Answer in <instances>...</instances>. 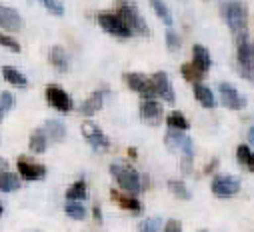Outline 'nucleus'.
<instances>
[{"mask_svg":"<svg viewBox=\"0 0 254 232\" xmlns=\"http://www.w3.org/2000/svg\"><path fill=\"white\" fill-rule=\"evenodd\" d=\"M40 2H42V6H44L50 14H54V16H62V14H64V6H62L60 0H40Z\"/></svg>","mask_w":254,"mask_h":232,"instance_id":"obj_31","label":"nucleus"},{"mask_svg":"<svg viewBox=\"0 0 254 232\" xmlns=\"http://www.w3.org/2000/svg\"><path fill=\"white\" fill-rule=\"evenodd\" d=\"M218 90H220L222 104H224L226 108H230V110H240V108L246 104V100L238 94V90H236L232 84H228V82H220Z\"/></svg>","mask_w":254,"mask_h":232,"instance_id":"obj_13","label":"nucleus"},{"mask_svg":"<svg viewBox=\"0 0 254 232\" xmlns=\"http://www.w3.org/2000/svg\"><path fill=\"white\" fill-rule=\"evenodd\" d=\"M198 232H206V230H198Z\"/></svg>","mask_w":254,"mask_h":232,"instance_id":"obj_44","label":"nucleus"},{"mask_svg":"<svg viewBox=\"0 0 254 232\" xmlns=\"http://www.w3.org/2000/svg\"><path fill=\"white\" fill-rule=\"evenodd\" d=\"M96 20L102 26V30H106L108 34H112L116 38H130L134 34V30L120 18L118 12H100L96 16Z\"/></svg>","mask_w":254,"mask_h":232,"instance_id":"obj_4","label":"nucleus"},{"mask_svg":"<svg viewBox=\"0 0 254 232\" xmlns=\"http://www.w3.org/2000/svg\"><path fill=\"white\" fill-rule=\"evenodd\" d=\"M222 16L228 24V28L240 36V34H246V28H248V10H246V4L244 2H238V0H230L222 6Z\"/></svg>","mask_w":254,"mask_h":232,"instance_id":"obj_1","label":"nucleus"},{"mask_svg":"<svg viewBox=\"0 0 254 232\" xmlns=\"http://www.w3.org/2000/svg\"><path fill=\"white\" fill-rule=\"evenodd\" d=\"M14 94L12 92H8V90H4V92H0V108H2L4 112H8V110H12L14 108Z\"/></svg>","mask_w":254,"mask_h":232,"instance_id":"obj_34","label":"nucleus"},{"mask_svg":"<svg viewBox=\"0 0 254 232\" xmlns=\"http://www.w3.org/2000/svg\"><path fill=\"white\" fill-rule=\"evenodd\" d=\"M46 146H48V136H46L44 128H36V130H32L30 140H28V148H30V152H34V154H42V152L46 150Z\"/></svg>","mask_w":254,"mask_h":232,"instance_id":"obj_19","label":"nucleus"},{"mask_svg":"<svg viewBox=\"0 0 254 232\" xmlns=\"http://www.w3.org/2000/svg\"><path fill=\"white\" fill-rule=\"evenodd\" d=\"M166 46H168L170 52H176V50L180 48V36H178L172 28L166 30Z\"/></svg>","mask_w":254,"mask_h":232,"instance_id":"obj_35","label":"nucleus"},{"mask_svg":"<svg viewBox=\"0 0 254 232\" xmlns=\"http://www.w3.org/2000/svg\"><path fill=\"white\" fill-rule=\"evenodd\" d=\"M2 76H4V80H6L8 84L18 86V88H24V86L28 84L26 76H24L20 70H16L14 66H4V68H2Z\"/></svg>","mask_w":254,"mask_h":232,"instance_id":"obj_23","label":"nucleus"},{"mask_svg":"<svg viewBox=\"0 0 254 232\" xmlns=\"http://www.w3.org/2000/svg\"><path fill=\"white\" fill-rule=\"evenodd\" d=\"M182 76H184L186 82H194V84H198V82L202 80L204 72H202L194 62H186V64H182Z\"/></svg>","mask_w":254,"mask_h":232,"instance_id":"obj_26","label":"nucleus"},{"mask_svg":"<svg viewBox=\"0 0 254 232\" xmlns=\"http://www.w3.org/2000/svg\"><path fill=\"white\" fill-rule=\"evenodd\" d=\"M216 164H218V160H212L210 164H206V168H204V172H206V174H208V172H212V170L216 168Z\"/></svg>","mask_w":254,"mask_h":232,"instance_id":"obj_40","label":"nucleus"},{"mask_svg":"<svg viewBox=\"0 0 254 232\" xmlns=\"http://www.w3.org/2000/svg\"><path fill=\"white\" fill-rule=\"evenodd\" d=\"M92 214H94V220H96V222H102V210H100L98 204L92 208Z\"/></svg>","mask_w":254,"mask_h":232,"instance_id":"obj_38","label":"nucleus"},{"mask_svg":"<svg viewBox=\"0 0 254 232\" xmlns=\"http://www.w3.org/2000/svg\"><path fill=\"white\" fill-rule=\"evenodd\" d=\"M102 102H104V92H92L82 104H80V114H84V116H92V114H96L100 108H102Z\"/></svg>","mask_w":254,"mask_h":232,"instance_id":"obj_16","label":"nucleus"},{"mask_svg":"<svg viewBox=\"0 0 254 232\" xmlns=\"http://www.w3.org/2000/svg\"><path fill=\"white\" fill-rule=\"evenodd\" d=\"M210 188H212L214 196H218V198H230V196H234V194L240 192V180L236 176H224V174H222V176H216L212 180Z\"/></svg>","mask_w":254,"mask_h":232,"instance_id":"obj_8","label":"nucleus"},{"mask_svg":"<svg viewBox=\"0 0 254 232\" xmlns=\"http://www.w3.org/2000/svg\"><path fill=\"white\" fill-rule=\"evenodd\" d=\"M236 160H238L246 170L254 172V152H252L246 144H240V146L236 148Z\"/></svg>","mask_w":254,"mask_h":232,"instance_id":"obj_24","label":"nucleus"},{"mask_svg":"<svg viewBox=\"0 0 254 232\" xmlns=\"http://www.w3.org/2000/svg\"><path fill=\"white\" fill-rule=\"evenodd\" d=\"M8 168H10V166H8V160L0 156V172H4V170H8Z\"/></svg>","mask_w":254,"mask_h":232,"instance_id":"obj_39","label":"nucleus"},{"mask_svg":"<svg viewBox=\"0 0 254 232\" xmlns=\"http://www.w3.org/2000/svg\"><path fill=\"white\" fill-rule=\"evenodd\" d=\"M248 140H250V142L254 144V126H252V128L248 130Z\"/></svg>","mask_w":254,"mask_h":232,"instance_id":"obj_41","label":"nucleus"},{"mask_svg":"<svg viewBox=\"0 0 254 232\" xmlns=\"http://www.w3.org/2000/svg\"><path fill=\"white\" fill-rule=\"evenodd\" d=\"M110 196L118 202V206H122L124 210H132V212H140V200L136 198V196H132V194H122V192H118V190H112L110 192Z\"/></svg>","mask_w":254,"mask_h":232,"instance_id":"obj_17","label":"nucleus"},{"mask_svg":"<svg viewBox=\"0 0 254 232\" xmlns=\"http://www.w3.org/2000/svg\"><path fill=\"white\" fill-rule=\"evenodd\" d=\"M44 132H46V136H48L50 140L62 142V140H64V136H66V126L62 124L60 120H46Z\"/></svg>","mask_w":254,"mask_h":232,"instance_id":"obj_21","label":"nucleus"},{"mask_svg":"<svg viewBox=\"0 0 254 232\" xmlns=\"http://www.w3.org/2000/svg\"><path fill=\"white\" fill-rule=\"evenodd\" d=\"M16 168H18V174L24 178V180H28V182H32V180H42L44 176H46V166H42V164H38V162H32L30 158H26V156H20L18 160H16Z\"/></svg>","mask_w":254,"mask_h":232,"instance_id":"obj_9","label":"nucleus"},{"mask_svg":"<svg viewBox=\"0 0 254 232\" xmlns=\"http://www.w3.org/2000/svg\"><path fill=\"white\" fill-rule=\"evenodd\" d=\"M182 172L184 174H190L192 172V156H182Z\"/></svg>","mask_w":254,"mask_h":232,"instance_id":"obj_36","label":"nucleus"},{"mask_svg":"<svg viewBox=\"0 0 254 232\" xmlns=\"http://www.w3.org/2000/svg\"><path fill=\"white\" fill-rule=\"evenodd\" d=\"M0 46H4L8 50H12V52H20L22 50L20 44H18V40L12 38V36H8V34H4V32H0Z\"/></svg>","mask_w":254,"mask_h":232,"instance_id":"obj_32","label":"nucleus"},{"mask_svg":"<svg viewBox=\"0 0 254 232\" xmlns=\"http://www.w3.org/2000/svg\"><path fill=\"white\" fill-rule=\"evenodd\" d=\"M150 6H152L154 12L158 14V18L170 28V26H172V14H170V8L162 2V0H150Z\"/></svg>","mask_w":254,"mask_h":232,"instance_id":"obj_28","label":"nucleus"},{"mask_svg":"<svg viewBox=\"0 0 254 232\" xmlns=\"http://www.w3.org/2000/svg\"><path fill=\"white\" fill-rule=\"evenodd\" d=\"M110 174L116 178V182L120 184V188L128 194H138L142 190V184H140V176L138 172L130 166H122V164H112L110 166Z\"/></svg>","mask_w":254,"mask_h":232,"instance_id":"obj_2","label":"nucleus"},{"mask_svg":"<svg viewBox=\"0 0 254 232\" xmlns=\"http://www.w3.org/2000/svg\"><path fill=\"white\" fill-rule=\"evenodd\" d=\"M166 124L170 126V128H174V130H188V120L184 118V114L182 112H178V110H174V112H170L168 116H166Z\"/></svg>","mask_w":254,"mask_h":232,"instance_id":"obj_27","label":"nucleus"},{"mask_svg":"<svg viewBox=\"0 0 254 232\" xmlns=\"http://www.w3.org/2000/svg\"><path fill=\"white\" fill-rule=\"evenodd\" d=\"M116 12L120 14V18L128 24L132 30H136L140 34H148V24L140 16V12H138V8L134 4V0H118Z\"/></svg>","mask_w":254,"mask_h":232,"instance_id":"obj_3","label":"nucleus"},{"mask_svg":"<svg viewBox=\"0 0 254 232\" xmlns=\"http://www.w3.org/2000/svg\"><path fill=\"white\" fill-rule=\"evenodd\" d=\"M86 196H88V188H86V182H84V180H76V182L66 190V200H76V202H80V200H86Z\"/></svg>","mask_w":254,"mask_h":232,"instance_id":"obj_25","label":"nucleus"},{"mask_svg":"<svg viewBox=\"0 0 254 232\" xmlns=\"http://www.w3.org/2000/svg\"><path fill=\"white\" fill-rule=\"evenodd\" d=\"M2 212H4V208H2V202H0V216H2Z\"/></svg>","mask_w":254,"mask_h":232,"instance_id":"obj_43","label":"nucleus"},{"mask_svg":"<svg viewBox=\"0 0 254 232\" xmlns=\"http://www.w3.org/2000/svg\"><path fill=\"white\" fill-rule=\"evenodd\" d=\"M46 102L60 110V112H70L72 110V98L68 96V92L64 88H60L56 84H48L46 86Z\"/></svg>","mask_w":254,"mask_h":232,"instance_id":"obj_6","label":"nucleus"},{"mask_svg":"<svg viewBox=\"0 0 254 232\" xmlns=\"http://www.w3.org/2000/svg\"><path fill=\"white\" fill-rule=\"evenodd\" d=\"M164 142L170 150H182L184 156H192L194 150H192V140H190L186 134H182V130H174L170 128L164 136Z\"/></svg>","mask_w":254,"mask_h":232,"instance_id":"obj_10","label":"nucleus"},{"mask_svg":"<svg viewBox=\"0 0 254 232\" xmlns=\"http://www.w3.org/2000/svg\"><path fill=\"white\" fill-rule=\"evenodd\" d=\"M22 186L20 182V176L10 170H4V172H0V192H14Z\"/></svg>","mask_w":254,"mask_h":232,"instance_id":"obj_18","label":"nucleus"},{"mask_svg":"<svg viewBox=\"0 0 254 232\" xmlns=\"http://www.w3.org/2000/svg\"><path fill=\"white\" fill-rule=\"evenodd\" d=\"M164 232H182V224H180V220H168Z\"/></svg>","mask_w":254,"mask_h":232,"instance_id":"obj_37","label":"nucleus"},{"mask_svg":"<svg viewBox=\"0 0 254 232\" xmlns=\"http://www.w3.org/2000/svg\"><path fill=\"white\" fill-rule=\"evenodd\" d=\"M192 62H194L202 72H206V70L212 66V58H210L208 50H206L202 44H196V46L192 48Z\"/></svg>","mask_w":254,"mask_h":232,"instance_id":"obj_20","label":"nucleus"},{"mask_svg":"<svg viewBox=\"0 0 254 232\" xmlns=\"http://www.w3.org/2000/svg\"><path fill=\"white\" fill-rule=\"evenodd\" d=\"M4 114H6V112H4L2 108H0V122H2V120H4Z\"/></svg>","mask_w":254,"mask_h":232,"instance_id":"obj_42","label":"nucleus"},{"mask_svg":"<svg viewBox=\"0 0 254 232\" xmlns=\"http://www.w3.org/2000/svg\"><path fill=\"white\" fill-rule=\"evenodd\" d=\"M64 212H66L72 220H84V218H86V208H84L80 202H76V200H68V202L64 204Z\"/></svg>","mask_w":254,"mask_h":232,"instance_id":"obj_29","label":"nucleus"},{"mask_svg":"<svg viewBox=\"0 0 254 232\" xmlns=\"http://www.w3.org/2000/svg\"><path fill=\"white\" fill-rule=\"evenodd\" d=\"M0 28L4 30H20L22 28V18L18 14L16 8H10V6H0Z\"/></svg>","mask_w":254,"mask_h":232,"instance_id":"obj_14","label":"nucleus"},{"mask_svg":"<svg viewBox=\"0 0 254 232\" xmlns=\"http://www.w3.org/2000/svg\"><path fill=\"white\" fill-rule=\"evenodd\" d=\"M82 134H84V138L88 140V144H90L96 152H106V150L110 148V140H108V136H106L94 122L86 120V122L82 124Z\"/></svg>","mask_w":254,"mask_h":232,"instance_id":"obj_7","label":"nucleus"},{"mask_svg":"<svg viewBox=\"0 0 254 232\" xmlns=\"http://www.w3.org/2000/svg\"><path fill=\"white\" fill-rule=\"evenodd\" d=\"M168 190H170L176 198H180V200H188V198H190V192H188L186 184L180 182V180H168Z\"/></svg>","mask_w":254,"mask_h":232,"instance_id":"obj_30","label":"nucleus"},{"mask_svg":"<svg viewBox=\"0 0 254 232\" xmlns=\"http://www.w3.org/2000/svg\"><path fill=\"white\" fill-rule=\"evenodd\" d=\"M124 82L128 84V88L138 92L142 98H156V90H154L152 78H148V76H144L140 72H126L124 74Z\"/></svg>","mask_w":254,"mask_h":232,"instance_id":"obj_5","label":"nucleus"},{"mask_svg":"<svg viewBox=\"0 0 254 232\" xmlns=\"http://www.w3.org/2000/svg\"><path fill=\"white\" fill-rule=\"evenodd\" d=\"M194 96H196V100L204 106V108H214L216 106V98H214V94H212V90L208 88V86H204V84H194Z\"/></svg>","mask_w":254,"mask_h":232,"instance_id":"obj_22","label":"nucleus"},{"mask_svg":"<svg viewBox=\"0 0 254 232\" xmlns=\"http://www.w3.org/2000/svg\"><path fill=\"white\" fill-rule=\"evenodd\" d=\"M48 58H50V64L58 72H66L68 70V54H66V50L62 46H52Z\"/></svg>","mask_w":254,"mask_h":232,"instance_id":"obj_15","label":"nucleus"},{"mask_svg":"<svg viewBox=\"0 0 254 232\" xmlns=\"http://www.w3.org/2000/svg\"><path fill=\"white\" fill-rule=\"evenodd\" d=\"M140 118L150 126H158L162 120V106L154 98H144L140 102Z\"/></svg>","mask_w":254,"mask_h":232,"instance_id":"obj_11","label":"nucleus"},{"mask_svg":"<svg viewBox=\"0 0 254 232\" xmlns=\"http://www.w3.org/2000/svg\"><path fill=\"white\" fill-rule=\"evenodd\" d=\"M152 84H154V90H156V96H160L162 100H166V102H174V90H172V84H170V78H168V74L164 72V70H160V72H154L152 76Z\"/></svg>","mask_w":254,"mask_h":232,"instance_id":"obj_12","label":"nucleus"},{"mask_svg":"<svg viewBox=\"0 0 254 232\" xmlns=\"http://www.w3.org/2000/svg\"><path fill=\"white\" fill-rule=\"evenodd\" d=\"M160 228V218H146L138 224V232H158Z\"/></svg>","mask_w":254,"mask_h":232,"instance_id":"obj_33","label":"nucleus"}]
</instances>
